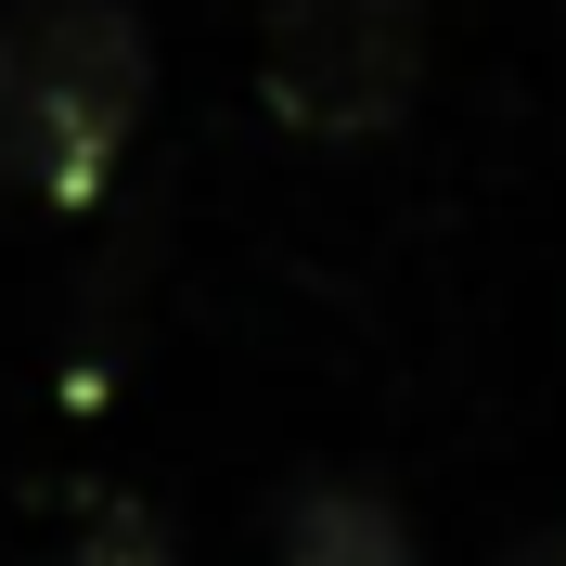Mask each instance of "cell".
<instances>
[{"mask_svg": "<svg viewBox=\"0 0 566 566\" xmlns=\"http://www.w3.org/2000/svg\"><path fill=\"white\" fill-rule=\"evenodd\" d=\"M283 566H412V515L374 476H310L283 502Z\"/></svg>", "mask_w": 566, "mask_h": 566, "instance_id": "3957f363", "label": "cell"}, {"mask_svg": "<svg viewBox=\"0 0 566 566\" xmlns=\"http://www.w3.org/2000/svg\"><path fill=\"white\" fill-rule=\"evenodd\" d=\"M39 566H180V554H168V528H155L142 502H104V515H91L65 554H39Z\"/></svg>", "mask_w": 566, "mask_h": 566, "instance_id": "277c9868", "label": "cell"}, {"mask_svg": "<svg viewBox=\"0 0 566 566\" xmlns=\"http://www.w3.org/2000/svg\"><path fill=\"white\" fill-rule=\"evenodd\" d=\"M155 104V39L129 0H27L0 13V193L91 207Z\"/></svg>", "mask_w": 566, "mask_h": 566, "instance_id": "6da1fadb", "label": "cell"}, {"mask_svg": "<svg viewBox=\"0 0 566 566\" xmlns=\"http://www.w3.org/2000/svg\"><path fill=\"white\" fill-rule=\"evenodd\" d=\"M515 566H566V541H528V554H515Z\"/></svg>", "mask_w": 566, "mask_h": 566, "instance_id": "5b68a950", "label": "cell"}, {"mask_svg": "<svg viewBox=\"0 0 566 566\" xmlns=\"http://www.w3.org/2000/svg\"><path fill=\"white\" fill-rule=\"evenodd\" d=\"M424 13L438 0H258V91L310 142H374L424 91Z\"/></svg>", "mask_w": 566, "mask_h": 566, "instance_id": "7a4b0ae2", "label": "cell"}]
</instances>
